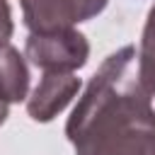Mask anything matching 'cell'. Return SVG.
Masks as SVG:
<instances>
[{"label":"cell","mask_w":155,"mask_h":155,"mask_svg":"<svg viewBox=\"0 0 155 155\" xmlns=\"http://www.w3.org/2000/svg\"><path fill=\"white\" fill-rule=\"evenodd\" d=\"M150 99L138 73L136 46L107 56L65 124L75 155H155Z\"/></svg>","instance_id":"cell-1"},{"label":"cell","mask_w":155,"mask_h":155,"mask_svg":"<svg viewBox=\"0 0 155 155\" xmlns=\"http://www.w3.org/2000/svg\"><path fill=\"white\" fill-rule=\"evenodd\" d=\"M24 53L44 73H73L87 63L90 44L75 29H63L51 34H29Z\"/></svg>","instance_id":"cell-2"},{"label":"cell","mask_w":155,"mask_h":155,"mask_svg":"<svg viewBox=\"0 0 155 155\" xmlns=\"http://www.w3.org/2000/svg\"><path fill=\"white\" fill-rule=\"evenodd\" d=\"M107 7V0H22L24 24L31 34H51L73 29Z\"/></svg>","instance_id":"cell-3"},{"label":"cell","mask_w":155,"mask_h":155,"mask_svg":"<svg viewBox=\"0 0 155 155\" xmlns=\"http://www.w3.org/2000/svg\"><path fill=\"white\" fill-rule=\"evenodd\" d=\"M80 90V78L73 73H44L34 94L27 102V111L34 121H51L65 109V104Z\"/></svg>","instance_id":"cell-4"},{"label":"cell","mask_w":155,"mask_h":155,"mask_svg":"<svg viewBox=\"0 0 155 155\" xmlns=\"http://www.w3.org/2000/svg\"><path fill=\"white\" fill-rule=\"evenodd\" d=\"M29 87V70L24 58L12 46H0V99L2 102H22Z\"/></svg>","instance_id":"cell-5"},{"label":"cell","mask_w":155,"mask_h":155,"mask_svg":"<svg viewBox=\"0 0 155 155\" xmlns=\"http://www.w3.org/2000/svg\"><path fill=\"white\" fill-rule=\"evenodd\" d=\"M138 73L143 85L148 87L150 94H155V5L148 15L145 29H143V39H140V48H138Z\"/></svg>","instance_id":"cell-6"},{"label":"cell","mask_w":155,"mask_h":155,"mask_svg":"<svg viewBox=\"0 0 155 155\" xmlns=\"http://www.w3.org/2000/svg\"><path fill=\"white\" fill-rule=\"evenodd\" d=\"M12 36V12L7 0H0V46H5Z\"/></svg>","instance_id":"cell-7"},{"label":"cell","mask_w":155,"mask_h":155,"mask_svg":"<svg viewBox=\"0 0 155 155\" xmlns=\"http://www.w3.org/2000/svg\"><path fill=\"white\" fill-rule=\"evenodd\" d=\"M5 119H7V102H2V99H0V124H2Z\"/></svg>","instance_id":"cell-8"}]
</instances>
